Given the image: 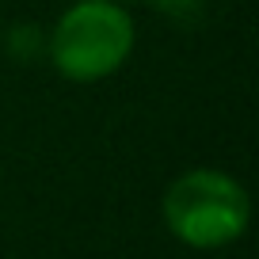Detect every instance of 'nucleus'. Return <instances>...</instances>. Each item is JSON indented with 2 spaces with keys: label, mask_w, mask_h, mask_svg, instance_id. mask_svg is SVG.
Wrapping results in <instances>:
<instances>
[{
  "label": "nucleus",
  "mask_w": 259,
  "mask_h": 259,
  "mask_svg": "<svg viewBox=\"0 0 259 259\" xmlns=\"http://www.w3.org/2000/svg\"><path fill=\"white\" fill-rule=\"evenodd\" d=\"M138 23L122 0H76L50 31V61L73 84L107 80L130 61Z\"/></svg>",
  "instance_id": "f257e3e1"
},
{
  "label": "nucleus",
  "mask_w": 259,
  "mask_h": 259,
  "mask_svg": "<svg viewBox=\"0 0 259 259\" xmlns=\"http://www.w3.org/2000/svg\"><path fill=\"white\" fill-rule=\"evenodd\" d=\"M160 210L168 233L198 251H213L240 240L251 218L244 183L221 168H191L171 179Z\"/></svg>",
  "instance_id": "f03ea898"
},
{
  "label": "nucleus",
  "mask_w": 259,
  "mask_h": 259,
  "mask_svg": "<svg viewBox=\"0 0 259 259\" xmlns=\"http://www.w3.org/2000/svg\"><path fill=\"white\" fill-rule=\"evenodd\" d=\"M122 4H138V0H122Z\"/></svg>",
  "instance_id": "7ed1b4c3"
}]
</instances>
